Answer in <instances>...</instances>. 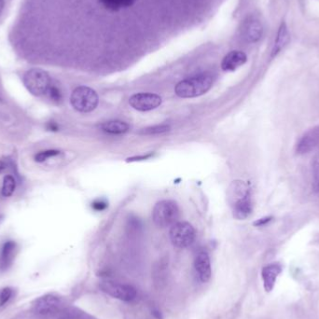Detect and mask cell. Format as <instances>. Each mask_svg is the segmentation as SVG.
I'll use <instances>...</instances> for the list:
<instances>
[{"mask_svg": "<svg viewBox=\"0 0 319 319\" xmlns=\"http://www.w3.org/2000/svg\"><path fill=\"white\" fill-rule=\"evenodd\" d=\"M290 36L288 27L285 22H282L279 27V30H278L276 39H275V46L273 49V56L276 55L278 52H281L283 49L287 46V44L290 42Z\"/></svg>", "mask_w": 319, "mask_h": 319, "instance_id": "16", "label": "cell"}, {"mask_svg": "<svg viewBox=\"0 0 319 319\" xmlns=\"http://www.w3.org/2000/svg\"><path fill=\"white\" fill-rule=\"evenodd\" d=\"M46 127H47V129H48L49 131H52V132H56V131H58V129H59L58 125H57L55 122H53V121L48 122V123L46 124Z\"/></svg>", "mask_w": 319, "mask_h": 319, "instance_id": "26", "label": "cell"}, {"mask_svg": "<svg viewBox=\"0 0 319 319\" xmlns=\"http://www.w3.org/2000/svg\"><path fill=\"white\" fill-rule=\"evenodd\" d=\"M263 33V27L258 20L251 19L246 22L244 27V37L248 42L259 41Z\"/></svg>", "mask_w": 319, "mask_h": 319, "instance_id": "15", "label": "cell"}, {"mask_svg": "<svg viewBox=\"0 0 319 319\" xmlns=\"http://www.w3.org/2000/svg\"><path fill=\"white\" fill-rule=\"evenodd\" d=\"M213 78L209 74H200L178 82L176 86V95L181 98L200 97L210 90Z\"/></svg>", "mask_w": 319, "mask_h": 319, "instance_id": "2", "label": "cell"}, {"mask_svg": "<svg viewBox=\"0 0 319 319\" xmlns=\"http://www.w3.org/2000/svg\"><path fill=\"white\" fill-rule=\"evenodd\" d=\"M100 128L105 133L111 134H121L129 130V125L121 120H109L101 124Z\"/></svg>", "mask_w": 319, "mask_h": 319, "instance_id": "17", "label": "cell"}, {"mask_svg": "<svg viewBox=\"0 0 319 319\" xmlns=\"http://www.w3.org/2000/svg\"><path fill=\"white\" fill-rule=\"evenodd\" d=\"M151 156L150 154L149 155H145V156H138V157H133V158H129L127 159V162H134V161H142V160H146L148 159L149 157Z\"/></svg>", "mask_w": 319, "mask_h": 319, "instance_id": "27", "label": "cell"}, {"mask_svg": "<svg viewBox=\"0 0 319 319\" xmlns=\"http://www.w3.org/2000/svg\"><path fill=\"white\" fill-rule=\"evenodd\" d=\"M3 7H4V0H0V13L3 9Z\"/></svg>", "mask_w": 319, "mask_h": 319, "instance_id": "29", "label": "cell"}, {"mask_svg": "<svg viewBox=\"0 0 319 319\" xmlns=\"http://www.w3.org/2000/svg\"><path fill=\"white\" fill-rule=\"evenodd\" d=\"M247 60L245 52L241 51H232L229 52L222 60L221 68L224 71H234L238 67L243 66Z\"/></svg>", "mask_w": 319, "mask_h": 319, "instance_id": "14", "label": "cell"}, {"mask_svg": "<svg viewBox=\"0 0 319 319\" xmlns=\"http://www.w3.org/2000/svg\"><path fill=\"white\" fill-rule=\"evenodd\" d=\"M168 131H170V126L168 124H159V125H153V126L144 128L139 132V134L153 135V134H163Z\"/></svg>", "mask_w": 319, "mask_h": 319, "instance_id": "20", "label": "cell"}, {"mask_svg": "<svg viewBox=\"0 0 319 319\" xmlns=\"http://www.w3.org/2000/svg\"><path fill=\"white\" fill-rule=\"evenodd\" d=\"M5 169V163H3L2 161H0V174L2 173V171Z\"/></svg>", "mask_w": 319, "mask_h": 319, "instance_id": "28", "label": "cell"}, {"mask_svg": "<svg viewBox=\"0 0 319 319\" xmlns=\"http://www.w3.org/2000/svg\"><path fill=\"white\" fill-rule=\"evenodd\" d=\"M24 87L35 97L44 96L52 85L49 74L40 68H32L25 72L22 78Z\"/></svg>", "mask_w": 319, "mask_h": 319, "instance_id": "3", "label": "cell"}, {"mask_svg": "<svg viewBox=\"0 0 319 319\" xmlns=\"http://www.w3.org/2000/svg\"><path fill=\"white\" fill-rule=\"evenodd\" d=\"M272 219H273V217H272V216H265V217H262V218L258 219L257 221H255L253 224H254L255 226H258V227H260V226H264V225H266V224L270 222Z\"/></svg>", "mask_w": 319, "mask_h": 319, "instance_id": "25", "label": "cell"}, {"mask_svg": "<svg viewBox=\"0 0 319 319\" xmlns=\"http://www.w3.org/2000/svg\"><path fill=\"white\" fill-rule=\"evenodd\" d=\"M92 208H94L96 211H103L107 208V203L104 199H98L93 202Z\"/></svg>", "mask_w": 319, "mask_h": 319, "instance_id": "24", "label": "cell"}, {"mask_svg": "<svg viewBox=\"0 0 319 319\" xmlns=\"http://www.w3.org/2000/svg\"><path fill=\"white\" fill-rule=\"evenodd\" d=\"M106 9L118 11L119 9L131 7L137 0H99Z\"/></svg>", "mask_w": 319, "mask_h": 319, "instance_id": "18", "label": "cell"}, {"mask_svg": "<svg viewBox=\"0 0 319 319\" xmlns=\"http://www.w3.org/2000/svg\"><path fill=\"white\" fill-rule=\"evenodd\" d=\"M170 239L173 245L179 248H186L193 245L195 240V230L189 222H177L172 226Z\"/></svg>", "mask_w": 319, "mask_h": 319, "instance_id": "6", "label": "cell"}, {"mask_svg": "<svg viewBox=\"0 0 319 319\" xmlns=\"http://www.w3.org/2000/svg\"><path fill=\"white\" fill-rule=\"evenodd\" d=\"M194 268L201 282L207 283L209 281L212 270L211 262L208 254L205 251H201L197 254L194 260Z\"/></svg>", "mask_w": 319, "mask_h": 319, "instance_id": "11", "label": "cell"}, {"mask_svg": "<svg viewBox=\"0 0 319 319\" xmlns=\"http://www.w3.org/2000/svg\"><path fill=\"white\" fill-rule=\"evenodd\" d=\"M17 253V244L14 241H7L0 250V273L7 271L14 261Z\"/></svg>", "mask_w": 319, "mask_h": 319, "instance_id": "12", "label": "cell"}, {"mask_svg": "<svg viewBox=\"0 0 319 319\" xmlns=\"http://www.w3.org/2000/svg\"><path fill=\"white\" fill-rule=\"evenodd\" d=\"M100 289L107 295L123 302H131L136 297L135 289L125 284L104 281L100 284Z\"/></svg>", "mask_w": 319, "mask_h": 319, "instance_id": "7", "label": "cell"}, {"mask_svg": "<svg viewBox=\"0 0 319 319\" xmlns=\"http://www.w3.org/2000/svg\"><path fill=\"white\" fill-rule=\"evenodd\" d=\"M47 94L49 95L51 100H52L54 103H60L63 99V96H62V93H61L59 88L54 85H51Z\"/></svg>", "mask_w": 319, "mask_h": 319, "instance_id": "22", "label": "cell"}, {"mask_svg": "<svg viewBox=\"0 0 319 319\" xmlns=\"http://www.w3.org/2000/svg\"><path fill=\"white\" fill-rule=\"evenodd\" d=\"M59 154V150H55V149H49V150L40 151L35 156V161L37 163H43L45 161H47L48 159L52 158V157L58 156Z\"/></svg>", "mask_w": 319, "mask_h": 319, "instance_id": "21", "label": "cell"}, {"mask_svg": "<svg viewBox=\"0 0 319 319\" xmlns=\"http://www.w3.org/2000/svg\"><path fill=\"white\" fill-rule=\"evenodd\" d=\"M129 104L136 110L149 111L161 106L162 97L156 94L140 93L130 97Z\"/></svg>", "mask_w": 319, "mask_h": 319, "instance_id": "8", "label": "cell"}, {"mask_svg": "<svg viewBox=\"0 0 319 319\" xmlns=\"http://www.w3.org/2000/svg\"><path fill=\"white\" fill-rule=\"evenodd\" d=\"M228 202L232 209L233 216L244 220L252 213V203L248 186L242 180L232 181L227 193Z\"/></svg>", "mask_w": 319, "mask_h": 319, "instance_id": "1", "label": "cell"}, {"mask_svg": "<svg viewBox=\"0 0 319 319\" xmlns=\"http://www.w3.org/2000/svg\"><path fill=\"white\" fill-rule=\"evenodd\" d=\"M12 295V290L10 288H4L0 291V306L6 305Z\"/></svg>", "mask_w": 319, "mask_h": 319, "instance_id": "23", "label": "cell"}, {"mask_svg": "<svg viewBox=\"0 0 319 319\" xmlns=\"http://www.w3.org/2000/svg\"><path fill=\"white\" fill-rule=\"evenodd\" d=\"M180 215L178 205L170 200H163L157 203L153 208V221L159 227H169L178 222Z\"/></svg>", "mask_w": 319, "mask_h": 319, "instance_id": "5", "label": "cell"}, {"mask_svg": "<svg viewBox=\"0 0 319 319\" xmlns=\"http://www.w3.org/2000/svg\"><path fill=\"white\" fill-rule=\"evenodd\" d=\"M319 145V126L313 127L303 134L296 144L298 154H306Z\"/></svg>", "mask_w": 319, "mask_h": 319, "instance_id": "9", "label": "cell"}, {"mask_svg": "<svg viewBox=\"0 0 319 319\" xmlns=\"http://www.w3.org/2000/svg\"><path fill=\"white\" fill-rule=\"evenodd\" d=\"M15 188H16V181L14 178L11 176H6L3 180L1 193L4 197H9L14 193Z\"/></svg>", "mask_w": 319, "mask_h": 319, "instance_id": "19", "label": "cell"}, {"mask_svg": "<svg viewBox=\"0 0 319 319\" xmlns=\"http://www.w3.org/2000/svg\"><path fill=\"white\" fill-rule=\"evenodd\" d=\"M60 305L61 300L59 297L53 294H46L34 302L33 308L35 312L39 315H49L56 312L59 309Z\"/></svg>", "mask_w": 319, "mask_h": 319, "instance_id": "10", "label": "cell"}, {"mask_svg": "<svg viewBox=\"0 0 319 319\" xmlns=\"http://www.w3.org/2000/svg\"><path fill=\"white\" fill-rule=\"evenodd\" d=\"M70 103L77 111L87 113L97 108L99 97L95 90L87 86H80L73 91Z\"/></svg>", "mask_w": 319, "mask_h": 319, "instance_id": "4", "label": "cell"}, {"mask_svg": "<svg viewBox=\"0 0 319 319\" xmlns=\"http://www.w3.org/2000/svg\"><path fill=\"white\" fill-rule=\"evenodd\" d=\"M281 273L282 266L279 263H273L263 267L261 271V277L263 280L264 289L267 292H271L274 290L276 279Z\"/></svg>", "mask_w": 319, "mask_h": 319, "instance_id": "13", "label": "cell"}]
</instances>
